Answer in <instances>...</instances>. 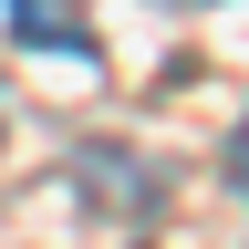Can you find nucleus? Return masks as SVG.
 Masks as SVG:
<instances>
[{"label": "nucleus", "mask_w": 249, "mask_h": 249, "mask_svg": "<svg viewBox=\"0 0 249 249\" xmlns=\"http://www.w3.org/2000/svg\"><path fill=\"white\" fill-rule=\"evenodd\" d=\"M11 31L31 52H73V62H93V21H83V0H11Z\"/></svg>", "instance_id": "obj_1"}, {"label": "nucleus", "mask_w": 249, "mask_h": 249, "mask_svg": "<svg viewBox=\"0 0 249 249\" xmlns=\"http://www.w3.org/2000/svg\"><path fill=\"white\" fill-rule=\"evenodd\" d=\"M229 166H239V187H249V124H239V145H229Z\"/></svg>", "instance_id": "obj_2"}]
</instances>
